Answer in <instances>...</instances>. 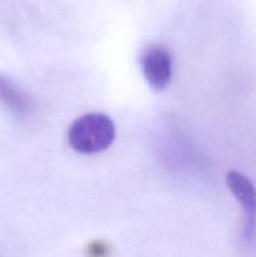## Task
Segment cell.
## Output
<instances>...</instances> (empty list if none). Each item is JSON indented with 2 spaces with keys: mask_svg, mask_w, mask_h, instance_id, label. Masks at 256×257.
Wrapping results in <instances>:
<instances>
[{
  "mask_svg": "<svg viewBox=\"0 0 256 257\" xmlns=\"http://www.w3.org/2000/svg\"><path fill=\"white\" fill-rule=\"evenodd\" d=\"M0 102L19 119H25L32 112L30 98L13 80L2 74H0Z\"/></svg>",
  "mask_w": 256,
  "mask_h": 257,
  "instance_id": "4",
  "label": "cell"
},
{
  "mask_svg": "<svg viewBox=\"0 0 256 257\" xmlns=\"http://www.w3.org/2000/svg\"><path fill=\"white\" fill-rule=\"evenodd\" d=\"M105 253H107V248L100 242L93 243L89 247V256L92 257H103L105 256Z\"/></svg>",
  "mask_w": 256,
  "mask_h": 257,
  "instance_id": "5",
  "label": "cell"
},
{
  "mask_svg": "<svg viewBox=\"0 0 256 257\" xmlns=\"http://www.w3.org/2000/svg\"><path fill=\"white\" fill-rule=\"evenodd\" d=\"M114 137V123L102 113H88L77 118L68 131L70 147L82 155L103 152L110 147Z\"/></svg>",
  "mask_w": 256,
  "mask_h": 257,
  "instance_id": "1",
  "label": "cell"
},
{
  "mask_svg": "<svg viewBox=\"0 0 256 257\" xmlns=\"http://www.w3.org/2000/svg\"><path fill=\"white\" fill-rule=\"evenodd\" d=\"M141 68L152 89L162 92L170 85L172 78V58L165 47L148 45L141 54Z\"/></svg>",
  "mask_w": 256,
  "mask_h": 257,
  "instance_id": "2",
  "label": "cell"
},
{
  "mask_svg": "<svg viewBox=\"0 0 256 257\" xmlns=\"http://www.w3.org/2000/svg\"><path fill=\"white\" fill-rule=\"evenodd\" d=\"M226 185L243 211V232L252 237L256 230V187L242 173L230 171L226 175Z\"/></svg>",
  "mask_w": 256,
  "mask_h": 257,
  "instance_id": "3",
  "label": "cell"
}]
</instances>
